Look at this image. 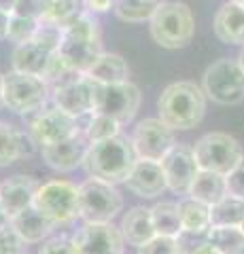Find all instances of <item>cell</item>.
I'll return each instance as SVG.
<instances>
[{"label":"cell","mask_w":244,"mask_h":254,"mask_svg":"<svg viewBox=\"0 0 244 254\" xmlns=\"http://www.w3.org/2000/svg\"><path fill=\"white\" fill-rule=\"evenodd\" d=\"M206 100L202 85L193 81H176L162 91L157 100V113L174 131H187L202 123L206 115Z\"/></svg>","instance_id":"obj_1"},{"label":"cell","mask_w":244,"mask_h":254,"mask_svg":"<svg viewBox=\"0 0 244 254\" xmlns=\"http://www.w3.org/2000/svg\"><path fill=\"white\" fill-rule=\"evenodd\" d=\"M136 161L138 155L134 150L132 138L117 133L113 138L89 142L83 168L93 178L106 180L111 185H119V182H125V178L130 176Z\"/></svg>","instance_id":"obj_2"},{"label":"cell","mask_w":244,"mask_h":254,"mask_svg":"<svg viewBox=\"0 0 244 254\" xmlns=\"http://www.w3.org/2000/svg\"><path fill=\"white\" fill-rule=\"evenodd\" d=\"M153 41L163 49H180L191 43L195 34V17L189 4L176 0H162L149 19Z\"/></svg>","instance_id":"obj_3"},{"label":"cell","mask_w":244,"mask_h":254,"mask_svg":"<svg viewBox=\"0 0 244 254\" xmlns=\"http://www.w3.org/2000/svg\"><path fill=\"white\" fill-rule=\"evenodd\" d=\"M123 210V195L115 185L89 176L79 185V218L85 222H113Z\"/></svg>","instance_id":"obj_4"},{"label":"cell","mask_w":244,"mask_h":254,"mask_svg":"<svg viewBox=\"0 0 244 254\" xmlns=\"http://www.w3.org/2000/svg\"><path fill=\"white\" fill-rule=\"evenodd\" d=\"M202 89L215 104L234 106L244 100V70L238 60H217L202 76Z\"/></svg>","instance_id":"obj_5"},{"label":"cell","mask_w":244,"mask_h":254,"mask_svg":"<svg viewBox=\"0 0 244 254\" xmlns=\"http://www.w3.org/2000/svg\"><path fill=\"white\" fill-rule=\"evenodd\" d=\"M4 108L17 115H34L51 100V89L41 76L11 70L4 74Z\"/></svg>","instance_id":"obj_6"},{"label":"cell","mask_w":244,"mask_h":254,"mask_svg":"<svg viewBox=\"0 0 244 254\" xmlns=\"http://www.w3.org/2000/svg\"><path fill=\"white\" fill-rule=\"evenodd\" d=\"M140 102H143V95L132 81L108 85L93 81V113L108 115L125 125L136 117Z\"/></svg>","instance_id":"obj_7"},{"label":"cell","mask_w":244,"mask_h":254,"mask_svg":"<svg viewBox=\"0 0 244 254\" xmlns=\"http://www.w3.org/2000/svg\"><path fill=\"white\" fill-rule=\"evenodd\" d=\"M32 205L53 225H68L79 218V187L68 180H49L38 187Z\"/></svg>","instance_id":"obj_8"},{"label":"cell","mask_w":244,"mask_h":254,"mask_svg":"<svg viewBox=\"0 0 244 254\" xmlns=\"http://www.w3.org/2000/svg\"><path fill=\"white\" fill-rule=\"evenodd\" d=\"M193 155L200 170L227 174L244 157L240 142L225 131H210L193 144Z\"/></svg>","instance_id":"obj_9"},{"label":"cell","mask_w":244,"mask_h":254,"mask_svg":"<svg viewBox=\"0 0 244 254\" xmlns=\"http://www.w3.org/2000/svg\"><path fill=\"white\" fill-rule=\"evenodd\" d=\"M26 131L36 142V146L41 148L47 144H56L60 140H66L81 129H79V121L73 115H68L56 104H51L36 110L34 115H30Z\"/></svg>","instance_id":"obj_10"},{"label":"cell","mask_w":244,"mask_h":254,"mask_svg":"<svg viewBox=\"0 0 244 254\" xmlns=\"http://www.w3.org/2000/svg\"><path fill=\"white\" fill-rule=\"evenodd\" d=\"M132 144L138 159H151L162 161L163 155L176 144L174 129L166 125L160 117L157 119H143L132 133Z\"/></svg>","instance_id":"obj_11"},{"label":"cell","mask_w":244,"mask_h":254,"mask_svg":"<svg viewBox=\"0 0 244 254\" xmlns=\"http://www.w3.org/2000/svg\"><path fill=\"white\" fill-rule=\"evenodd\" d=\"M77 254H123L125 240L113 222H85L73 235Z\"/></svg>","instance_id":"obj_12"},{"label":"cell","mask_w":244,"mask_h":254,"mask_svg":"<svg viewBox=\"0 0 244 254\" xmlns=\"http://www.w3.org/2000/svg\"><path fill=\"white\" fill-rule=\"evenodd\" d=\"M160 163L168 182V190L176 195H187L195 174L200 172L198 161H195V155H193V146L174 144L163 155Z\"/></svg>","instance_id":"obj_13"},{"label":"cell","mask_w":244,"mask_h":254,"mask_svg":"<svg viewBox=\"0 0 244 254\" xmlns=\"http://www.w3.org/2000/svg\"><path fill=\"white\" fill-rule=\"evenodd\" d=\"M89 148V140L83 131H77L75 136L60 140L56 144L41 146L43 161L56 172H73L81 168Z\"/></svg>","instance_id":"obj_14"},{"label":"cell","mask_w":244,"mask_h":254,"mask_svg":"<svg viewBox=\"0 0 244 254\" xmlns=\"http://www.w3.org/2000/svg\"><path fill=\"white\" fill-rule=\"evenodd\" d=\"M51 104L75 119L93 113V81L87 74H81L75 81L58 87L51 91Z\"/></svg>","instance_id":"obj_15"},{"label":"cell","mask_w":244,"mask_h":254,"mask_svg":"<svg viewBox=\"0 0 244 254\" xmlns=\"http://www.w3.org/2000/svg\"><path fill=\"white\" fill-rule=\"evenodd\" d=\"M125 187L136 197H145V199L160 197L163 190H168V182L166 176H163L162 163L151 161V159H138L134 163L130 176L125 178Z\"/></svg>","instance_id":"obj_16"},{"label":"cell","mask_w":244,"mask_h":254,"mask_svg":"<svg viewBox=\"0 0 244 254\" xmlns=\"http://www.w3.org/2000/svg\"><path fill=\"white\" fill-rule=\"evenodd\" d=\"M38 180L26 174H17L13 178H6L0 182V205L9 216H15L21 210L32 205L34 195L38 190Z\"/></svg>","instance_id":"obj_17"},{"label":"cell","mask_w":244,"mask_h":254,"mask_svg":"<svg viewBox=\"0 0 244 254\" xmlns=\"http://www.w3.org/2000/svg\"><path fill=\"white\" fill-rule=\"evenodd\" d=\"M36 150V142L28 131L17 129L11 123H0V168H6Z\"/></svg>","instance_id":"obj_18"},{"label":"cell","mask_w":244,"mask_h":254,"mask_svg":"<svg viewBox=\"0 0 244 254\" xmlns=\"http://www.w3.org/2000/svg\"><path fill=\"white\" fill-rule=\"evenodd\" d=\"M215 34L225 45L244 47V4L230 0L215 15Z\"/></svg>","instance_id":"obj_19"},{"label":"cell","mask_w":244,"mask_h":254,"mask_svg":"<svg viewBox=\"0 0 244 254\" xmlns=\"http://www.w3.org/2000/svg\"><path fill=\"white\" fill-rule=\"evenodd\" d=\"M58 53L73 70L85 74L93 66V62L98 60V55L102 53V41H83V38L64 36Z\"/></svg>","instance_id":"obj_20"},{"label":"cell","mask_w":244,"mask_h":254,"mask_svg":"<svg viewBox=\"0 0 244 254\" xmlns=\"http://www.w3.org/2000/svg\"><path fill=\"white\" fill-rule=\"evenodd\" d=\"M119 229H121L125 244L134 246V248H140L151 237L157 235L153 229V220H151V208H145V205H134L132 210L125 212Z\"/></svg>","instance_id":"obj_21"},{"label":"cell","mask_w":244,"mask_h":254,"mask_svg":"<svg viewBox=\"0 0 244 254\" xmlns=\"http://www.w3.org/2000/svg\"><path fill=\"white\" fill-rule=\"evenodd\" d=\"M11 225L15 227V231L21 235V240L26 244H41L47 237H51L53 229H56V225L41 210H36L34 205H30V208L11 216Z\"/></svg>","instance_id":"obj_22"},{"label":"cell","mask_w":244,"mask_h":254,"mask_svg":"<svg viewBox=\"0 0 244 254\" xmlns=\"http://www.w3.org/2000/svg\"><path fill=\"white\" fill-rule=\"evenodd\" d=\"M51 55L53 53L49 49H45L43 45H38L36 41H28V43L15 45L13 55H11V64H13V70H17V72L43 76Z\"/></svg>","instance_id":"obj_23"},{"label":"cell","mask_w":244,"mask_h":254,"mask_svg":"<svg viewBox=\"0 0 244 254\" xmlns=\"http://www.w3.org/2000/svg\"><path fill=\"white\" fill-rule=\"evenodd\" d=\"M87 74L91 81L96 83H123L130 81V66L119 53H108L102 51L98 55V60L93 62V66L87 70Z\"/></svg>","instance_id":"obj_24"},{"label":"cell","mask_w":244,"mask_h":254,"mask_svg":"<svg viewBox=\"0 0 244 254\" xmlns=\"http://www.w3.org/2000/svg\"><path fill=\"white\" fill-rule=\"evenodd\" d=\"M189 197L204 203H217L219 199H223L227 195V178L225 174H219V172H210V170H200L195 174V178L189 187Z\"/></svg>","instance_id":"obj_25"},{"label":"cell","mask_w":244,"mask_h":254,"mask_svg":"<svg viewBox=\"0 0 244 254\" xmlns=\"http://www.w3.org/2000/svg\"><path fill=\"white\" fill-rule=\"evenodd\" d=\"M178 214L183 222V231L191 233H206L210 229V205L198 201L193 197H185L178 201Z\"/></svg>","instance_id":"obj_26"},{"label":"cell","mask_w":244,"mask_h":254,"mask_svg":"<svg viewBox=\"0 0 244 254\" xmlns=\"http://www.w3.org/2000/svg\"><path fill=\"white\" fill-rule=\"evenodd\" d=\"M244 220V199L227 193L210 205V227H240Z\"/></svg>","instance_id":"obj_27"},{"label":"cell","mask_w":244,"mask_h":254,"mask_svg":"<svg viewBox=\"0 0 244 254\" xmlns=\"http://www.w3.org/2000/svg\"><path fill=\"white\" fill-rule=\"evenodd\" d=\"M77 121H79V129L87 136L89 142L106 140V138H113L117 133H121V123L102 113H89L85 117H79Z\"/></svg>","instance_id":"obj_28"},{"label":"cell","mask_w":244,"mask_h":254,"mask_svg":"<svg viewBox=\"0 0 244 254\" xmlns=\"http://www.w3.org/2000/svg\"><path fill=\"white\" fill-rule=\"evenodd\" d=\"M151 220L157 235L178 237L183 233V222H180L178 203L174 201H160L151 208Z\"/></svg>","instance_id":"obj_29"},{"label":"cell","mask_w":244,"mask_h":254,"mask_svg":"<svg viewBox=\"0 0 244 254\" xmlns=\"http://www.w3.org/2000/svg\"><path fill=\"white\" fill-rule=\"evenodd\" d=\"M162 0H115V15L128 23H143L153 17Z\"/></svg>","instance_id":"obj_30"},{"label":"cell","mask_w":244,"mask_h":254,"mask_svg":"<svg viewBox=\"0 0 244 254\" xmlns=\"http://www.w3.org/2000/svg\"><path fill=\"white\" fill-rule=\"evenodd\" d=\"M208 242L221 254H244V231L240 227H210Z\"/></svg>","instance_id":"obj_31"},{"label":"cell","mask_w":244,"mask_h":254,"mask_svg":"<svg viewBox=\"0 0 244 254\" xmlns=\"http://www.w3.org/2000/svg\"><path fill=\"white\" fill-rule=\"evenodd\" d=\"M83 11H85L83 0H47L43 19L56 21L64 28L66 23H70L75 17H79Z\"/></svg>","instance_id":"obj_32"},{"label":"cell","mask_w":244,"mask_h":254,"mask_svg":"<svg viewBox=\"0 0 244 254\" xmlns=\"http://www.w3.org/2000/svg\"><path fill=\"white\" fill-rule=\"evenodd\" d=\"M176 242H178V254H221L208 242V231L206 233L183 231L176 237Z\"/></svg>","instance_id":"obj_33"},{"label":"cell","mask_w":244,"mask_h":254,"mask_svg":"<svg viewBox=\"0 0 244 254\" xmlns=\"http://www.w3.org/2000/svg\"><path fill=\"white\" fill-rule=\"evenodd\" d=\"M38 21H41V19H32V17H23V15L11 13L9 32H6V41H11V43H15V45L32 41L34 34H36Z\"/></svg>","instance_id":"obj_34"},{"label":"cell","mask_w":244,"mask_h":254,"mask_svg":"<svg viewBox=\"0 0 244 254\" xmlns=\"http://www.w3.org/2000/svg\"><path fill=\"white\" fill-rule=\"evenodd\" d=\"M32 41H36L38 45H43L45 49H49L51 53H56L60 49L62 41H64V28L56 21H49V19H41L38 21V28H36V34Z\"/></svg>","instance_id":"obj_35"},{"label":"cell","mask_w":244,"mask_h":254,"mask_svg":"<svg viewBox=\"0 0 244 254\" xmlns=\"http://www.w3.org/2000/svg\"><path fill=\"white\" fill-rule=\"evenodd\" d=\"M0 254H28V244L21 240L11 222L0 227Z\"/></svg>","instance_id":"obj_36"},{"label":"cell","mask_w":244,"mask_h":254,"mask_svg":"<svg viewBox=\"0 0 244 254\" xmlns=\"http://www.w3.org/2000/svg\"><path fill=\"white\" fill-rule=\"evenodd\" d=\"M136 250L138 254H178V242H176V237L155 235Z\"/></svg>","instance_id":"obj_37"},{"label":"cell","mask_w":244,"mask_h":254,"mask_svg":"<svg viewBox=\"0 0 244 254\" xmlns=\"http://www.w3.org/2000/svg\"><path fill=\"white\" fill-rule=\"evenodd\" d=\"M38 254H77V248L73 244V237H47L45 242H41Z\"/></svg>","instance_id":"obj_38"},{"label":"cell","mask_w":244,"mask_h":254,"mask_svg":"<svg viewBox=\"0 0 244 254\" xmlns=\"http://www.w3.org/2000/svg\"><path fill=\"white\" fill-rule=\"evenodd\" d=\"M45 4H47V0H17L11 13L23 15V17H32V19H43Z\"/></svg>","instance_id":"obj_39"},{"label":"cell","mask_w":244,"mask_h":254,"mask_svg":"<svg viewBox=\"0 0 244 254\" xmlns=\"http://www.w3.org/2000/svg\"><path fill=\"white\" fill-rule=\"evenodd\" d=\"M225 178H227V193L244 199V157L236 163L232 172L225 174Z\"/></svg>","instance_id":"obj_40"},{"label":"cell","mask_w":244,"mask_h":254,"mask_svg":"<svg viewBox=\"0 0 244 254\" xmlns=\"http://www.w3.org/2000/svg\"><path fill=\"white\" fill-rule=\"evenodd\" d=\"M83 6H85V11L96 15V13H104V11L115 9V0H83Z\"/></svg>","instance_id":"obj_41"},{"label":"cell","mask_w":244,"mask_h":254,"mask_svg":"<svg viewBox=\"0 0 244 254\" xmlns=\"http://www.w3.org/2000/svg\"><path fill=\"white\" fill-rule=\"evenodd\" d=\"M9 19H11V11L0 9V41L6 38V32H9Z\"/></svg>","instance_id":"obj_42"},{"label":"cell","mask_w":244,"mask_h":254,"mask_svg":"<svg viewBox=\"0 0 244 254\" xmlns=\"http://www.w3.org/2000/svg\"><path fill=\"white\" fill-rule=\"evenodd\" d=\"M17 0H0V9H4V11H13V6Z\"/></svg>","instance_id":"obj_43"},{"label":"cell","mask_w":244,"mask_h":254,"mask_svg":"<svg viewBox=\"0 0 244 254\" xmlns=\"http://www.w3.org/2000/svg\"><path fill=\"white\" fill-rule=\"evenodd\" d=\"M6 222H11V216H9V214H6V212H4V208H2V205H0V227H2V225H6Z\"/></svg>","instance_id":"obj_44"},{"label":"cell","mask_w":244,"mask_h":254,"mask_svg":"<svg viewBox=\"0 0 244 254\" xmlns=\"http://www.w3.org/2000/svg\"><path fill=\"white\" fill-rule=\"evenodd\" d=\"M2 89H4V74H0V108H4V98H2Z\"/></svg>","instance_id":"obj_45"},{"label":"cell","mask_w":244,"mask_h":254,"mask_svg":"<svg viewBox=\"0 0 244 254\" xmlns=\"http://www.w3.org/2000/svg\"><path fill=\"white\" fill-rule=\"evenodd\" d=\"M238 62H240V66H242V70H244V47H242V51H240V55H238Z\"/></svg>","instance_id":"obj_46"},{"label":"cell","mask_w":244,"mask_h":254,"mask_svg":"<svg viewBox=\"0 0 244 254\" xmlns=\"http://www.w3.org/2000/svg\"><path fill=\"white\" fill-rule=\"evenodd\" d=\"M234 2H238V4H244V0H234Z\"/></svg>","instance_id":"obj_47"},{"label":"cell","mask_w":244,"mask_h":254,"mask_svg":"<svg viewBox=\"0 0 244 254\" xmlns=\"http://www.w3.org/2000/svg\"><path fill=\"white\" fill-rule=\"evenodd\" d=\"M240 229H242V231H244V220H242V225H240Z\"/></svg>","instance_id":"obj_48"}]
</instances>
